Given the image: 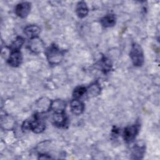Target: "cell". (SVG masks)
I'll return each mask as SVG.
<instances>
[{"label": "cell", "mask_w": 160, "mask_h": 160, "mask_svg": "<svg viewBox=\"0 0 160 160\" xmlns=\"http://www.w3.org/2000/svg\"><path fill=\"white\" fill-rule=\"evenodd\" d=\"M45 128V124L38 114H36L34 116V119L33 121H26L24 122L22 125V129H31L36 133H39L44 131Z\"/></svg>", "instance_id": "obj_1"}, {"label": "cell", "mask_w": 160, "mask_h": 160, "mask_svg": "<svg viewBox=\"0 0 160 160\" xmlns=\"http://www.w3.org/2000/svg\"><path fill=\"white\" fill-rule=\"evenodd\" d=\"M129 55L134 66H141L142 65L144 62V54L142 49L140 45L136 43L133 44Z\"/></svg>", "instance_id": "obj_2"}, {"label": "cell", "mask_w": 160, "mask_h": 160, "mask_svg": "<svg viewBox=\"0 0 160 160\" xmlns=\"http://www.w3.org/2000/svg\"><path fill=\"white\" fill-rule=\"evenodd\" d=\"M46 55L49 62L51 64H56L61 62L63 54L55 45H52L46 50Z\"/></svg>", "instance_id": "obj_3"}, {"label": "cell", "mask_w": 160, "mask_h": 160, "mask_svg": "<svg viewBox=\"0 0 160 160\" xmlns=\"http://www.w3.org/2000/svg\"><path fill=\"white\" fill-rule=\"evenodd\" d=\"M139 131V126L134 124L126 128L123 132V138L126 142H129L134 139Z\"/></svg>", "instance_id": "obj_4"}, {"label": "cell", "mask_w": 160, "mask_h": 160, "mask_svg": "<svg viewBox=\"0 0 160 160\" xmlns=\"http://www.w3.org/2000/svg\"><path fill=\"white\" fill-rule=\"evenodd\" d=\"M28 47L30 51L34 53H39L44 49V45L43 42L39 38L36 37L32 38L28 44Z\"/></svg>", "instance_id": "obj_5"}, {"label": "cell", "mask_w": 160, "mask_h": 160, "mask_svg": "<svg viewBox=\"0 0 160 160\" xmlns=\"http://www.w3.org/2000/svg\"><path fill=\"white\" fill-rule=\"evenodd\" d=\"M31 9V4L28 2H23L18 4L15 9L16 14L20 18H26Z\"/></svg>", "instance_id": "obj_6"}, {"label": "cell", "mask_w": 160, "mask_h": 160, "mask_svg": "<svg viewBox=\"0 0 160 160\" xmlns=\"http://www.w3.org/2000/svg\"><path fill=\"white\" fill-rule=\"evenodd\" d=\"M22 54L19 51H11L8 59V62L12 67H17L21 63Z\"/></svg>", "instance_id": "obj_7"}, {"label": "cell", "mask_w": 160, "mask_h": 160, "mask_svg": "<svg viewBox=\"0 0 160 160\" xmlns=\"http://www.w3.org/2000/svg\"><path fill=\"white\" fill-rule=\"evenodd\" d=\"M54 124L59 127H63L66 124V116L64 112H55L52 116Z\"/></svg>", "instance_id": "obj_8"}, {"label": "cell", "mask_w": 160, "mask_h": 160, "mask_svg": "<svg viewBox=\"0 0 160 160\" xmlns=\"http://www.w3.org/2000/svg\"><path fill=\"white\" fill-rule=\"evenodd\" d=\"M71 112L75 115H80L82 113L84 109V104L78 99H74L71 102Z\"/></svg>", "instance_id": "obj_9"}, {"label": "cell", "mask_w": 160, "mask_h": 160, "mask_svg": "<svg viewBox=\"0 0 160 160\" xmlns=\"http://www.w3.org/2000/svg\"><path fill=\"white\" fill-rule=\"evenodd\" d=\"M51 101L49 99H46V98H42L39 101H38L36 104V107L38 108V111L39 112H44L46 111L51 109Z\"/></svg>", "instance_id": "obj_10"}, {"label": "cell", "mask_w": 160, "mask_h": 160, "mask_svg": "<svg viewBox=\"0 0 160 160\" xmlns=\"http://www.w3.org/2000/svg\"><path fill=\"white\" fill-rule=\"evenodd\" d=\"M40 28L36 25H29L24 28L25 34L29 38L32 39L37 37L40 32Z\"/></svg>", "instance_id": "obj_11"}, {"label": "cell", "mask_w": 160, "mask_h": 160, "mask_svg": "<svg viewBox=\"0 0 160 160\" xmlns=\"http://www.w3.org/2000/svg\"><path fill=\"white\" fill-rule=\"evenodd\" d=\"M101 23L105 28L113 26L116 23V17L114 14H108L101 19Z\"/></svg>", "instance_id": "obj_12"}, {"label": "cell", "mask_w": 160, "mask_h": 160, "mask_svg": "<svg viewBox=\"0 0 160 160\" xmlns=\"http://www.w3.org/2000/svg\"><path fill=\"white\" fill-rule=\"evenodd\" d=\"M76 13L77 15L79 17V18H84L85 17L88 12V8L86 6V2H84V1H81L79 2L77 4V6H76Z\"/></svg>", "instance_id": "obj_13"}, {"label": "cell", "mask_w": 160, "mask_h": 160, "mask_svg": "<svg viewBox=\"0 0 160 160\" xmlns=\"http://www.w3.org/2000/svg\"><path fill=\"white\" fill-rule=\"evenodd\" d=\"M66 108V102L62 100H56L51 102V109L54 112H64Z\"/></svg>", "instance_id": "obj_14"}, {"label": "cell", "mask_w": 160, "mask_h": 160, "mask_svg": "<svg viewBox=\"0 0 160 160\" xmlns=\"http://www.w3.org/2000/svg\"><path fill=\"white\" fill-rule=\"evenodd\" d=\"M88 95L89 98L94 97L98 96L101 91V88L98 83L95 82L90 85L88 88Z\"/></svg>", "instance_id": "obj_15"}, {"label": "cell", "mask_w": 160, "mask_h": 160, "mask_svg": "<svg viewBox=\"0 0 160 160\" xmlns=\"http://www.w3.org/2000/svg\"><path fill=\"white\" fill-rule=\"evenodd\" d=\"M24 43V39L21 37H18L10 45L9 49L11 51H19V49L22 47Z\"/></svg>", "instance_id": "obj_16"}, {"label": "cell", "mask_w": 160, "mask_h": 160, "mask_svg": "<svg viewBox=\"0 0 160 160\" xmlns=\"http://www.w3.org/2000/svg\"><path fill=\"white\" fill-rule=\"evenodd\" d=\"M86 88L84 86H79L74 89L73 91V97L76 99L81 98L86 92Z\"/></svg>", "instance_id": "obj_17"}, {"label": "cell", "mask_w": 160, "mask_h": 160, "mask_svg": "<svg viewBox=\"0 0 160 160\" xmlns=\"http://www.w3.org/2000/svg\"><path fill=\"white\" fill-rule=\"evenodd\" d=\"M144 147H139V146L134 147V149L133 150V155L135 156L134 158H136V156H139V158H141L140 156H142L144 153Z\"/></svg>", "instance_id": "obj_18"}]
</instances>
